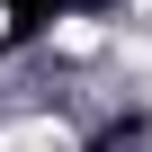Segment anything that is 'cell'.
<instances>
[{
	"instance_id": "1",
	"label": "cell",
	"mask_w": 152,
	"mask_h": 152,
	"mask_svg": "<svg viewBox=\"0 0 152 152\" xmlns=\"http://www.w3.org/2000/svg\"><path fill=\"white\" fill-rule=\"evenodd\" d=\"M0 152H72V134L54 116H27V125H0Z\"/></svg>"
},
{
	"instance_id": "2",
	"label": "cell",
	"mask_w": 152,
	"mask_h": 152,
	"mask_svg": "<svg viewBox=\"0 0 152 152\" xmlns=\"http://www.w3.org/2000/svg\"><path fill=\"white\" fill-rule=\"evenodd\" d=\"M54 45H63V54H99V45H107V36H99V27H90V18H63V27H54Z\"/></svg>"
},
{
	"instance_id": "3",
	"label": "cell",
	"mask_w": 152,
	"mask_h": 152,
	"mask_svg": "<svg viewBox=\"0 0 152 152\" xmlns=\"http://www.w3.org/2000/svg\"><path fill=\"white\" fill-rule=\"evenodd\" d=\"M134 9H143V18H152V0H134Z\"/></svg>"
},
{
	"instance_id": "4",
	"label": "cell",
	"mask_w": 152,
	"mask_h": 152,
	"mask_svg": "<svg viewBox=\"0 0 152 152\" xmlns=\"http://www.w3.org/2000/svg\"><path fill=\"white\" fill-rule=\"evenodd\" d=\"M0 27H9V18H0Z\"/></svg>"
}]
</instances>
